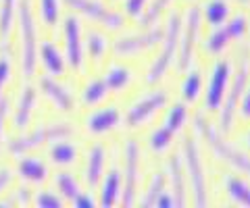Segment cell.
Instances as JSON below:
<instances>
[{"label":"cell","instance_id":"cell-1","mask_svg":"<svg viewBox=\"0 0 250 208\" xmlns=\"http://www.w3.org/2000/svg\"><path fill=\"white\" fill-rule=\"evenodd\" d=\"M17 23H19V38H21V71L25 77H31L36 73L38 65V29L36 19L31 13L29 0H21L17 6Z\"/></svg>","mask_w":250,"mask_h":208},{"label":"cell","instance_id":"cell-2","mask_svg":"<svg viewBox=\"0 0 250 208\" xmlns=\"http://www.w3.org/2000/svg\"><path fill=\"white\" fill-rule=\"evenodd\" d=\"M196 132L202 135V140L210 146V150H213L219 158L225 160V163H228L229 167H233L236 171L250 175V156H246L244 152L236 150L231 144L225 142L221 137V133H219L205 117H200V114L196 117Z\"/></svg>","mask_w":250,"mask_h":208},{"label":"cell","instance_id":"cell-3","mask_svg":"<svg viewBox=\"0 0 250 208\" xmlns=\"http://www.w3.org/2000/svg\"><path fill=\"white\" fill-rule=\"evenodd\" d=\"M71 135H73V127L69 125V123H46V125L36 127L34 132L11 140L6 144V148H9V152L15 154V156H23V154L29 150L40 148L42 144L57 142V140H69Z\"/></svg>","mask_w":250,"mask_h":208},{"label":"cell","instance_id":"cell-4","mask_svg":"<svg viewBox=\"0 0 250 208\" xmlns=\"http://www.w3.org/2000/svg\"><path fill=\"white\" fill-rule=\"evenodd\" d=\"M179 34H182V23H179V17L177 15H171L165 38H163V40H165L163 42V50L152 63L150 71H148V83L159 81L161 77L169 71V67H171V63H173V58H175V50H177V44H179Z\"/></svg>","mask_w":250,"mask_h":208},{"label":"cell","instance_id":"cell-5","mask_svg":"<svg viewBox=\"0 0 250 208\" xmlns=\"http://www.w3.org/2000/svg\"><path fill=\"white\" fill-rule=\"evenodd\" d=\"M184 160H186V171L190 177L192 191L196 206H207V177H205V167H202L198 148L192 137L184 140Z\"/></svg>","mask_w":250,"mask_h":208},{"label":"cell","instance_id":"cell-6","mask_svg":"<svg viewBox=\"0 0 250 208\" xmlns=\"http://www.w3.org/2000/svg\"><path fill=\"white\" fill-rule=\"evenodd\" d=\"M65 2L71 6L73 11L82 13L83 17L96 21V23H100V25H104L108 29L123 27V17H121V15L111 11V9H106L104 4L96 2V0H65Z\"/></svg>","mask_w":250,"mask_h":208},{"label":"cell","instance_id":"cell-7","mask_svg":"<svg viewBox=\"0 0 250 208\" xmlns=\"http://www.w3.org/2000/svg\"><path fill=\"white\" fill-rule=\"evenodd\" d=\"M138 171H140V148L136 140L125 144V188H123V206H131L136 202V188H138Z\"/></svg>","mask_w":250,"mask_h":208},{"label":"cell","instance_id":"cell-8","mask_svg":"<svg viewBox=\"0 0 250 208\" xmlns=\"http://www.w3.org/2000/svg\"><path fill=\"white\" fill-rule=\"evenodd\" d=\"M161 40H163L161 29H150V32H146V34L119 38V40L115 42L113 50H115V55H119V57H129V55H138V52H142V50L152 48V46L159 44Z\"/></svg>","mask_w":250,"mask_h":208},{"label":"cell","instance_id":"cell-9","mask_svg":"<svg viewBox=\"0 0 250 208\" xmlns=\"http://www.w3.org/2000/svg\"><path fill=\"white\" fill-rule=\"evenodd\" d=\"M246 79H248V63L244 65H240L238 69V73L236 77H233V81H231V88L228 92V100H225V104H223V111H221V127L228 132V129L231 127V123H233V114H236V109H238V102H240V98H242V92L246 90Z\"/></svg>","mask_w":250,"mask_h":208},{"label":"cell","instance_id":"cell-10","mask_svg":"<svg viewBox=\"0 0 250 208\" xmlns=\"http://www.w3.org/2000/svg\"><path fill=\"white\" fill-rule=\"evenodd\" d=\"M165 104H167V94H165V92H163V90L152 92V94L144 96L142 100H138V102L129 109V113H127V123H129L131 127L142 125V123H146L156 111H161Z\"/></svg>","mask_w":250,"mask_h":208},{"label":"cell","instance_id":"cell-11","mask_svg":"<svg viewBox=\"0 0 250 208\" xmlns=\"http://www.w3.org/2000/svg\"><path fill=\"white\" fill-rule=\"evenodd\" d=\"M200 29V11L196 6H192L188 11L186 17V27H184V36H182V50H179V69H188L192 60V52H194V44H196V36Z\"/></svg>","mask_w":250,"mask_h":208},{"label":"cell","instance_id":"cell-12","mask_svg":"<svg viewBox=\"0 0 250 208\" xmlns=\"http://www.w3.org/2000/svg\"><path fill=\"white\" fill-rule=\"evenodd\" d=\"M228 83H229V65L228 63H219L213 69V77H210L208 90H207V109L217 111L221 109V102L225 94H228Z\"/></svg>","mask_w":250,"mask_h":208},{"label":"cell","instance_id":"cell-13","mask_svg":"<svg viewBox=\"0 0 250 208\" xmlns=\"http://www.w3.org/2000/svg\"><path fill=\"white\" fill-rule=\"evenodd\" d=\"M65 48H67V63L73 69L82 67V32L80 21L75 17L65 19Z\"/></svg>","mask_w":250,"mask_h":208},{"label":"cell","instance_id":"cell-14","mask_svg":"<svg viewBox=\"0 0 250 208\" xmlns=\"http://www.w3.org/2000/svg\"><path fill=\"white\" fill-rule=\"evenodd\" d=\"M40 90L44 92V96L57 106L59 111L69 113L73 109V96L65 86H61L59 81L50 79V77H42L40 79Z\"/></svg>","mask_w":250,"mask_h":208},{"label":"cell","instance_id":"cell-15","mask_svg":"<svg viewBox=\"0 0 250 208\" xmlns=\"http://www.w3.org/2000/svg\"><path fill=\"white\" fill-rule=\"evenodd\" d=\"M119 119H121V114L117 111V106H106V109L92 113L88 121H85V127H88L90 133L100 135V133L111 132L115 125H119Z\"/></svg>","mask_w":250,"mask_h":208},{"label":"cell","instance_id":"cell-16","mask_svg":"<svg viewBox=\"0 0 250 208\" xmlns=\"http://www.w3.org/2000/svg\"><path fill=\"white\" fill-rule=\"evenodd\" d=\"M36 90L31 86H25L21 90V96L17 100V109H15V117L13 123L17 129H23L29 125V119H31V113H34V106H36Z\"/></svg>","mask_w":250,"mask_h":208},{"label":"cell","instance_id":"cell-17","mask_svg":"<svg viewBox=\"0 0 250 208\" xmlns=\"http://www.w3.org/2000/svg\"><path fill=\"white\" fill-rule=\"evenodd\" d=\"M17 173L21 179H25L29 183H42V181H46V177H48V167H46L40 158L25 156L19 160Z\"/></svg>","mask_w":250,"mask_h":208},{"label":"cell","instance_id":"cell-18","mask_svg":"<svg viewBox=\"0 0 250 208\" xmlns=\"http://www.w3.org/2000/svg\"><path fill=\"white\" fill-rule=\"evenodd\" d=\"M169 177H171V186H173V202L175 206H186V183H184V167L179 156H171L169 160Z\"/></svg>","mask_w":250,"mask_h":208},{"label":"cell","instance_id":"cell-19","mask_svg":"<svg viewBox=\"0 0 250 208\" xmlns=\"http://www.w3.org/2000/svg\"><path fill=\"white\" fill-rule=\"evenodd\" d=\"M38 52H40L42 65L46 67V71H48L50 75H62L65 73V58H62L59 48L52 42H44Z\"/></svg>","mask_w":250,"mask_h":208},{"label":"cell","instance_id":"cell-20","mask_svg":"<svg viewBox=\"0 0 250 208\" xmlns=\"http://www.w3.org/2000/svg\"><path fill=\"white\" fill-rule=\"evenodd\" d=\"M104 171V148L103 146H94L88 152V165H85V183L96 186Z\"/></svg>","mask_w":250,"mask_h":208},{"label":"cell","instance_id":"cell-21","mask_svg":"<svg viewBox=\"0 0 250 208\" xmlns=\"http://www.w3.org/2000/svg\"><path fill=\"white\" fill-rule=\"evenodd\" d=\"M119 191H121V173L117 169H111L106 175V179L103 183V191H100V204L104 208L113 206L119 198Z\"/></svg>","mask_w":250,"mask_h":208},{"label":"cell","instance_id":"cell-22","mask_svg":"<svg viewBox=\"0 0 250 208\" xmlns=\"http://www.w3.org/2000/svg\"><path fill=\"white\" fill-rule=\"evenodd\" d=\"M19 0H0V40H6L13 29V23L17 19Z\"/></svg>","mask_w":250,"mask_h":208},{"label":"cell","instance_id":"cell-23","mask_svg":"<svg viewBox=\"0 0 250 208\" xmlns=\"http://www.w3.org/2000/svg\"><path fill=\"white\" fill-rule=\"evenodd\" d=\"M50 158H52L54 165L67 167V165H71L77 160V148L67 140H57L50 148Z\"/></svg>","mask_w":250,"mask_h":208},{"label":"cell","instance_id":"cell-24","mask_svg":"<svg viewBox=\"0 0 250 208\" xmlns=\"http://www.w3.org/2000/svg\"><path fill=\"white\" fill-rule=\"evenodd\" d=\"M228 194L231 196L233 202L250 206V186L246 181H242L240 177H228Z\"/></svg>","mask_w":250,"mask_h":208},{"label":"cell","instance_id":"cell-25","mask_svg":"<svg viewBox=\"0 0 250 208\" xmlns=\"http://www.w3.org/2000/svg\"><path fill=\"white\" fill-rule=\"evenodd\" d=\"M108 86L104 83V79H94V81H90L88 86L83 88V102L88 104V106H94V104H98V102H103V100L106 98V94H108Z\"/></svg>","mask_w":250,"mask_h":208},{"label":"cell","instance_id":"cell-26","mask_svg":"<svg viewBox=\"0 0 250 208\" xmlns=\"http://www.w3.org/2000/svg\"><path fill=\"white\" fill-rule=\"evenodd\" d=\"M131 79V73H129V69H125V67H119V65H115L111 67L106 71V77H104V83L108 86V90L115 92V90H121L125 88L129 83Z\"/></svg>","mask_w":250,"mask_h":208},{"label":"cell","instance_id":"cell-27","mask_svg":"<svg viewBox=\"0 0 250 208\" xmlns=\"http://www.w3.org/2000/svg\"><path fill=\"white\" fill-rule=\"evenodd\" d=\"M57 188H59V191L62 194V198H67V200H73L82 194V189H80V183L75 181V177L71 175V173H59L57 175Z\"/></svg>","mask_w":250,"mask_h":208},{"label":"cell","instance_id":"cell-28","mask_svg":"<svg viewBox=\"0 0 250 208\" xmlns=\"http://www.w3.org/2000/svg\"><path fill=\"white\" fill-rule=\"evenodd\" d=\"M38 13L48 27H52L61 17V0H38Z\"/></svg>","mask_w":250,"mask_h":208},{"label":"cell","instance_id":"cell-29","mask_svg":"<svg viewBox=\"0 0 250 208\" xmlns=\"http://www.w3.org/2000/svg\"><path fill=\"white\" fill-rule=\"evenodd\" d=\"M229 15V6L223 2V0H213L205 6V17L210 25H221V23L228 19Z\"/></svg>","mask_w":250,"mask_h":208},{"label":"cell","instance_id":"cell-30","mask_svg":"<svg viewBox=\"0 0 250 208\" xmlns=\"http://www.w3.org/2000/svg\"><path fill=\"white\" fill-rule=\"evenodd\" d=\"M85 46H88V55L92 60H100L104 57V52L108 48V40L100 34V32H90L88 34V42H85Z\"/></svg>","mask_w":250,"mask_h":208},{"label":"cell","instance_id":"cell-31","mask_svg":"<svg viewBox=\"0 0 250 208\" xmlns=\"http://www.w3.org/2000/svg\"><path fill=\"white\" fill-rule=\"evenodd\" d=\"M229 40H231V34H229L228 25L219 27V29H215V32L210 34V38L207 40V50H210V52H221L225 46L229 44Z\"/></svg>","mask_w":250,"mask_h":208},{"label":"cell","instance_id":"cell-32","mask_svg":"<svg viewBox=\"0 0 250 208\" xmlns=\"http://www.w3.org/2000/svg\"><path fill=\"white\" fill-rule=\"evenodd\" d=\"M163 188H165V175L163 173H156L152 177L150 186H148L146 196L142 198V206H154L156 204V198L163 194Z\"/></svg>","mask_w":250,"mask_h":208},{"label":"cell","instance_id":"cell-33","mask_svg":"<svg viewBox=\"0 0 250 208\" xmlns=\"http://www.w3.org/2000/svg\"><path fill=\"white\" fill-rule=\"evenodd\" d=\"M188 119V111H186V106L184 104H175L173 109L169 111L167 114V123H165V127L169 129V132H179V129L184 127V123Z\"/></svg>","mask_w":250,"mask_h":208},{"label":"cell","instance_id":"cell-34","mask_svg":"<svg viewBox=\"0 0 250 208\" xmlns=\"http://www.w3.org/2000/svg\"><path fill=\"white\" fill-rule=\"evenodd\" d=\"M200 88H202V79H200V73L198 71H192L188 73L186 81H184V88H182V94L186 100H196L200 94Z\"/></svg>","mask_w":250,"mask_h":208},{"label":"cell","instance_id":"cell-35","mask_svg":"<svg viewBox=\"0 0 250 208\" xmlns=\"http://www.w3.org/2000/svg\"><path fill=\"white\" fill-rule=\"evenodd\" d=\"M171 137H173V132H169L167 127L156 129V132L150 135V148H152L154 152L167 150L169 146H171Z\"/></svg>","mask_w":250,"mask_h":208},{"label":"cell","instance_id":"cell-36","mask_svg":"<svg viewBox=\"0 0 250 208\" xmlns=\"http://www.w3.org/2000/svg\"><path fill=\"white\" fill-rule=\"evenodd\" d=\"M34 204L40 208H61L62 200L57 194H52V191H40V194L34 198Z\"/></svg>","mask_w":250,"mask_h":208},{"label":"cell","instance_id":"cell-37","mask_svg":"<svg viewBox=\"0 0 250 208\" xmlns=\"http://www.w3.org/2000/svg\"><path fill=\"white\" fill-rule=\"evenodd\" d=\"M171 2V0H154V2L150 4V9L146 11V15L142 17V25H152V23L156 21V17H159V15L163 13V9H165V6Z\"/></svg>","mask_w":250,"mask_h":208},{"label":"cell","instance_id":"cell-38","mask_svg":"<svg viewBox=\"0 0 250 208\" xmlns=\"http://www.w3.org/2000/svg\"><path fill=\"white\" fill-rule=\"evenodd\" d=\"M246 19L244 17H233L229 23H228V29H229V34L231 38H242L246 34Z\"/></svg>","mask_w":250,"mask_h":208},{"label":"cell","instance_id":"cell-39","mask_svg":"<svg viewBox=\"0 0 250 208\" xmlns=\"http://www.w3.org/2000/svg\"><path fill=\"white\" fill-rule=\"evenodd\" d=\"M29 202V194H27V189H17V191H13V196L9 200H4V202H0V206H13V204H27Z\"/></svg>","mask_w":250,"mask_h":208},{"label":"cell","instance_id":"cell-40","mask_svg":"<svg viewBox=\"0 0 250 208\" xmlns=\"http://www.w3.org/2000/svg\"><path fill=\"white\" fill-rule=\"evenodd\" d=\"M11 73H13V67H11V60L6 57H0V92H2L4 83L11 79Z\"/></svg>","mask_w":250,"mask_h":208},{"label":"cell","instance_id":"cell-41","mask_svg":"<svg viewBox=\"0 0 250 208\" xmlns=\"http://www.w3.org/2000/svg\"><path fill=\"white\" fill-rule=\"evenodd\" d=\"M6 117H9V100H6V98H0V148H2V140H4Z\"/></svg>","mask_w":250,"mask_h":208},{"label":"cell","instance_id":"cell-42","mask_svg":"<svg viewBox=\"0 0 250 208\" xmlns=\"http://www.w3.org/2000/svg\"><path fill=\"white\" fill-rule=\"evenodd\" d=\"M144 2H146V0H127V13L131 15V17H138V15H142Z\"/></svg>","mask_w":250,"mask_h":208},{"label":"cell","instance_id":"cell-43","mask_svg":"<svg viewBox=\"0 0 250 208\" xmlns=\"http://www.w3.org/2000/svg\"><path fill=\"white\" fill-rule=\"evenodd\" d=\"M11 181H13V173H11V169H0V194L11 186Z\"/></svg>","mask_w":250,"mask_h":208},{"label":"cell","instance_id":"cell-44","mask_svg":"<svg viewBox=\"0 0 250 208\" xmlns=\"http://www.w3.org/2000/svg\"><path fill=\"white\" fill-rule=\"evenodd\" d=\"M94 204H96V202H94V198L92 196H85V194H80V196L73 200V206H77V208H92Z\"/></svg>","mask_w":250,"mask_h":208},{"label":"cell","instance_id":"cell-45","mask_svg":"<svg viewBox=\"0 0 250 208\" xmlns=\"http://www.w3.org/2000/svg\"><path fill=\"white\" fill-rule=\"evenodd\" d=\"M175 202H173V196H167L165 191H163V194L156 198V204L154 206H159V208H167V206H173Z\"/></svg>","mask_w":250,"mask_h":208},{"label":"cell","instance_id":"cell-46","mask_svg":"<svg viewBox=\"0 0 250 208\" xmlns=\"http://www.w3.org/2000/svg\"><path fill=\"white\" fill-rule=\"evenodd\" d=\"M242 114L244 117H250V88H248V92H246V96H244V100H242Z\"/></svg>","mask_w":250,"mask_h":208},{"label":"cell","instance_id":"cell-47","mask_svg":"<svg viewBox=\"0 0 250 208\" xmlns=\"http://www.w3.org/2000/svg\"><path fill=\"white\" fill-rule=\"evenodd\" d=\"M242 2H248V0H242Z\"/></svg>","mask_w":250,"mask_h":208},{"label":"cell","instance_id":"cell-48","mask_svg":"<svg viewBox=\"0 0 250 208\" xmlns=\"http://www.w3.org/2000/svg\"><path fill=\"white\" fill-rule=\"evenodd\" d=\"M248 144H250V137H248Z\"/></svg>","mask_w":250,"mask_h":208}]
</instances>
